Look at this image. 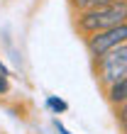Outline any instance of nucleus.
Wrapping results in <instances>:
<instances>
[{
	"mask_svg": "<svg viewBox=\"0 0 127 134\" xmlns=\"http://www.w3.org/2000/svg\"><path fill=\"white\" fill-rule=\"evenodd\" d=\"M125 22H127V0H117L108 7H98V10H88L78 15V29L86 37L117 27V25H125Z\"/></svg>",
	"mask_w": 127,
	"mask_h": 134,
	"instance_id": "f257e3e1",
	"label": "nucleus"
},
{
	"mask_svg": "<svg viewBox=\"0 0 127 134\" xmlns=\"http://www.w3.org/2000/svg\"><path fill=\"white\" fill-rule=\"evenodd\" d=\"M127 76V44H120L98 59V81L105 88H113Z\"/></svg>",
	"mask_w": 127,
	"mask_h": 134,
	"instance_id": "f03ea898",
	"label": "nucleus"
},
{
	"mask_svg": "<svg viewBox=\"0 0 127 134\" xmlns=\"http://www.w3.org/2000/svg\"><path fill=\"white\" fill-rule=\"evenodd\" d=\"M120 44H127V22L125 25H117V27H110V29H103L98 34L86 37V49L95 59H100L103 54H108L110 49H115Z\"/></svg>",
	"mask_w": 127,
	"mask_h": 134,
	"instance_id": "7ed1b4c3",
	"label": "nucleus"
},
{
	"mask_svg": "<svg viewBox=\"0 0 127 134\" xmlns=\"http://www.w3.org/2000/svg\"><path fill=\"white\" fill-rule=\"evenodd\" d=\"M108 100L113 102V105H122V102H127V76L122 78L120 83H115L113 88H108Z\"/></svg>",
	"mask_w": 127,
	"mask_h": 134,
	"instance_id": "20e7f679",
	"label": "nucleus"
},
{
	"mask_svg": "<svg viewBox=\"0 0 127 134\" xmlns=\"http://www.w3.org/2000/svg\"><path fill=\"white\" fill-rule=\"evenodd\" d=\"M117 3V0H71V5L76 7L78 12H88V10H98V7H108Z\"/></svg>",
	"mask_w": 127,
	"mask_h": 134,
	"instance_id": "39448f33",
	"label": "nucleus"
},
{
	"mask_svg": "<svg viewBox=\"0 0 127 134\" xmlns=\"http://www.w3.org/2000/svg\"><path fill=\"white\" fill-rule=\"evenodd\" d=\"M117 120H120V127H122V132L127 134V102L117 105Z\"/></svg>",
	"mask_w": 127,
	"mask_h": 134,
	"instance_id": "423d86ee",
	"label": "nucleus"
},
{
	"mask_svg": "<svg viewBox=\"0 0 127 134\" xmlns=\"http://www.w3.org/2000/svg\"><path fill=\"white\" fill-rule=\"evenodd\" d=\"M0 93H7V68L0 64Z\"/></svg>",
	"mask_w": 127,
	"mask_h": 134,
	"instance_id": "0eeeda50",
	"label": "nucleus"
},
{
	"mask_svg": "<svg viewBox=\"0 0 127 134\" xmlns=\"http://www.w3.org/2000/svg\"><path fill=\"white\" fill-rule=\"evenodd\" d=\"M49 107H54V110H59V112H61V110H66V102H64V100H56V98H49Z\"/></svg>",
	"mask_w": 127,
	"mask_h": 134,
	"instance_id": "6e6552de",
	"label": "nucleus"
}]
</instances>
